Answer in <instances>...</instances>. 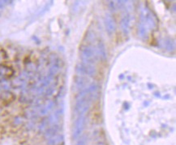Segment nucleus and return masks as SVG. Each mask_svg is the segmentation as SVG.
Masks as SVG:
<instances>
[]
</instances>
